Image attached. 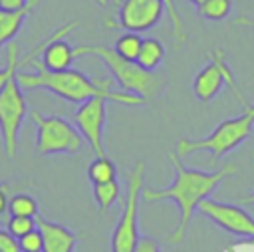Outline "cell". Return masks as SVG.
<instances>
[{
    "instance_id": "obj_9",
    "label": "cell",
    "mask_w": 254,
    "mask_h": 252,
    "mask_svg": "<svg viewBox=\"0 0 254 252\" xmlns=\"http://www.w3.org/2000/svg\"><path fill=\"white\" fill-rule=\"evenodd\" d=\"M107 103L109 101L105 97H89L87 101L79 103V107L71 113V123L97 157L105 155L103 127L107 119Z\"/></svg>"
},
{
    "instance_id": "obj_25",
    "label": "cell",
    "mask_w": 254,
    "mask_h": 252,
    "mask_svg": "<svg viewBox=\"0 0 254 252\" xmlns=\"http://www.w3.org/2000/svg\"><path fill=\"white\" fill-rule=\"evenodd\" d=\"M0 252H20L18 238H14L8 230L0 228Z\"/></svg>"
},
{
    "instance_id": "obj_27",
    "label": "cell",
    "mask_w": 254,
    "mask_h": 252,
    "mask_svg": "<svg viewBox=\"0 0 254 252\" xmlns=\"http://www.w3.org/2000/svg\"><path fill=\"white\" fill-rule=\"evenodd\" d=\"M8 212V185H0V218Z\"/></svg>"
},
{
    "instance_id": "obj_32",
    "label": "cell",
    "mask_w": 254,
    "mask_h": 252,
    "mask_svg": "<svg viewBox=\"0 0 254 252\" xmlns=\"http://www.w3.org/2000/svg\"><path fill=\"white\" fill-rule=\"evenodd\" d=\"M97 2H99V4H105V0H97Z\"/></svg>"
},
{
    "instance_id": "obj_21",
    "label": "cell",
    "mask_w": 254,
    "mask_h": 252,
    "mask_svg": "<svg viewBox=\"0 0 254 252\" xmlns=\"http://www.w3.org/2000/svg\"><path fill=\"white\" fill-rule=\"evenodd\" d=\"M232 10V0H206L204 4L196 6V12L200 18L204 20H212V22H220L224 20Z\"/></svg>"
},
{
    "instance_id": "obj_11",
    "label": "cell",
    "mask_w": 254,
    "mask_h": 252,
    "mask_svg": "<svg viewBox=\"0 0 254 252\" xmlns=\"http://www.w3.org/2000/svg\"><path fill=\"white\" fill-rule=\"evenodd\" d=\"M113 8L117 10V22L113 26L135 34L157 26L165 12L163 0H113Z\"/></svg>"
},
{
    "instance_id": "obj_22",
    "label": "cell",
    "mask_w": 254,
    "mask_h": 252,
    "mask_svg": "<svg viewBox=\"0 0 254 252\" xmlns=\"http://www.w3.org/2000/svg\"><path fill=\"white\" fill-rule=\"evenodd\" d=\"M163 4H165V12H167V16H169V20H171V26H173V36H175L177 44L183 46L189 36H187L183 18H181V14H179V10H177V6H175V0H163Z\"/></svg>"
},
{
    "instance_id": "obj_7",
    "label": "cell",
    "mask_w": 254,
    "mask_h": 252,
    "mask_svg": "<svg viewBox=\"0 0 254 252\" xmlns=\"http://www.w3.org/2000/svg\"><path fill=\"white\" fill-rule=\"evenodd\" d=\"M28 113H30V107L14 75L8 79V83L0 91V137H2V147L8 159L16 157L18 135Z\"/></svg>"
},
{
    "instance_id": "obj_4",
    "label": "cell",
    "mask_w": 254,
    "mask_h": 252,
    "mask_svg": "<svg viewBox=\"0 0 254 252\" xmlns=\"http://www.w3.org/2000/svg\"><path fill=\"white\" fill-rule=\"evenodd\" d=\"M252 127H254V103L244 107V111L240 115L218 123L212 129V133H208L202 139L181 137L177 141V155L181 159H185L198 151H206L212 155V161H218L224 155H228L230 151H234L240 143H244L246 137L252 133Z\"/></svg>"
},
{
    "instance_id": "obj_28",
    "label": "cell",
    "mask_w": 254,
    "mask_h": 252,
    "mask_svg": "<svg viewBox=\"0 0 254 252\" xmlns=\"http://www.w3.org/2000/svg\"><path fill=\"white\" fill-rule=\"evenodd\" d=\"M26 4H28V0H0V8H4V10H18Z\"/></svg>"
},
{
    "instance_id": "obj_17",
    "label": "cell",
    "mask_w": 254,
    "mask_h": 252,
    "mask_svg": "<svg viewBox=\"0 0 254 252\" xmlns=\"http://www.w3.org/2000/svg\"><path fill=\"white\" fill-rule=\"evenodd\" d=\"M87 177L91 181V185H97V183H107V181H115L117 177V167L115 163L103 155V157H97L89 163L87 167Z\"/></svg>"
},
{
    "instance_id": "obj_15",
    "label": "cell",
    "mask_w": 254,
    "mask_h": 252,
    "mask_svg": "<svg viewBox=\"0 0 254 252\" xmlns=\"http://www.w3.org/2000/svg\"><path fill=\"white\" fill-rule=\"evenodd\" d=\"M42 0H28V4L18 8V10H4V8H0V48L10 44L16 38V34L20 32L24 20L32 14V10Z\"/></svg>"
},
{
    "instance_id": "obj_3",
    "label": "cell",
    "mask_w": 254,
    "mask_h": 252,
    "mask_svg": "<svg viewBox=\"0 0 254 252\" xmlns=\"http://www.w3.org/2000/svg\"><path fill=\"white\" fill-rule=\"evenodd\" d=\"M77 58L79 56H97L101 63L109 69L113 75L115 83L121 87V91L141 95L145 101L159 97L165 89V79L157 71L143 69L137 62H129L119 58L113 48H103V46H77L75 48Z\"/></svg>"
},
{
    "instance_id": "obj_8",
    "label": "cell",
    "mask_w": 254,
    "mask_h": 252,
    "mask_svg": "<svg viewBox=\"0 0 254 252\" xmlns=\"http://www.w3.org/2000/svg\"><path fill=\"white\" fill-rule=\"evenodd\" d=\"M224 85L230 87V91L234 93V97H236L244 107L250 105V103L242 97V93H240V89H238V85H236V81H234V75H232V71H230V67H228V63H226V54H224V50H222V48H214V50L210 52V62L194 75L192 91H194V95H196L198 101L208 103V101H212V99L220 93V89H222Z\"/></svg>"
},
{
    "instance_id": "obj_23",
    "label": "cell",
    "mask_w": 254,
    "mask_h": 252,
    "mask_svg": "<svg viewBox=\"0 0 254 252\" xmlns=\"http://www.w3.org/2000/svg\"><path fill=\"white\" fill-rule=\"evenodd\" d=\"M34 228H36V218H30V216H10L6 220V230L14 238H22L24 234L32 232Z\"/></svg>"
},
{
    "instance_id": "obj_30",
    "label": "cell",
    "mask_w": 254,
    "mask_h": 252,
    "mask_svg": "<svg viewBox=\"0 0 254 252\" xmlns=\"http://www.w3.org/2000/svg\"><path fill=\"white\" fill-rule=\"evenodd\" d=\"M242 204H248V206H254V190L248 194V196H244L242 198Z\"/></svg>"
},
{
    "instance_id": "obj_18",
    "label": "cell",
    "mask_w": 254,
    "mask_h": 252,
    "mask_svg": "<svg viewBox=\"0 0 254 252\" xmlns=\"http://www.w3.org/2000/svg\"><path fill=\"white\" fill-rule=\"evenodd\" d=\"M119 194H121V187H119L117 179L115 181L93 185V198H95V202H97V206H99L101 212H107L115 204V200L119 198Z\"/></svg>"
},
{
    "instance_id": "obj_26",
    "label": "cell",
    "mask_w": 254,
    "mask_h": 252,
    "mask_svg": "<svg viewBox=\"0 0 254 252\" xmlns=\"http://www.w3.org/2000/svg\"><path fill=\"white\" fill-rule=\"evenodd\" d=\"M133 252H161V248H159V244H157L155 238H151V236H141Z\"/></svg>"
},
{
    "instance_id": "obj_29",
    "label": "cell",
    "mask_w": 254,
    "mask_h": 252,
    "mask_svg": "<svg viewBox=\"0 0 254 252\" xmlns=\"http://www.w3.org/2000/svg\"><path fill=\"white\" fill-rule=\"evenodd\" d=\"M236 24H240V26H248V28H254V20H250V18H236Z\"/></svg>"
},
{
    "instance_id": "obj_13",
    "label": "cell",
    "mask_w": 254,
    "mask_h": 252,
    "mask_svg": "<svg viewBox=\"0 0 254 252\" xmlns=\"http://www.w3.org/2000/svg\"><path fill=\"white\" fill-rule=\"evenodd\" d=\"M36 226L42 234L44 240V250L42 252H73L77 242H79V234L69 230L64 224L52 222L48 218H44L42 214L36 216Z\"/></svg>"
},
{
    "instance_id": "obj_19",
    "label": "cell",
    "mask_w": 254,
    "mask_h": 252,
    "mask_svg": "<svg viewBox=\"0 0 254 252\" xmlns=\"http://www.w3.org/2000/svg\"><path fill=\"white\" fill-rule=\"evenodd\" d=\"M8 212H10V216H30V218H36L40 214V206H38V200L32 194L18 192L12 198H8Z\"/></svg>"
},
{
    "instance_id": "obj_14",
    "label": "cell",
    "mask_w": 254,
    "mask_h": 252,
    "mask_svg": "<svg viewBox=\"0 0 254 252\" xmlns=\"http://www.w3.org/2000/svg\"><path fill=\"white\" fill-rule=\"evenodd\" d=\"M75 58H77L75 48L69 46L67 42H64V38H60V40L50 42L42 50V60L40 62L50 71H64V69H69L71 67V63L75 62Z\"/></svg>"
},
{
    "instance_id": "obj_31",
    "label": "cell",
    "mask_w": 254,
    "mask_h": 252,
    "mask_svg": "<svg viewBox=\"0 0 254 252\" xmlns=\"http://www.w3.org/2000/svg\"><path fill=\"white\" fill-rule=\"evenodd\" d=\"M189 2H190V4H194V6H200V4H204L206 0H189Z\"/></svg>"
},
{
    "instance_id": "obj_5",
    "label": "cell",
    "mask_w": 254,
    "mask_h": 252,
    "mask_svg": "<svg viewBox=\"0 0 254 252\" xmlns=\"http://www.w3.org/2000/svg\"><path fill=\"white\" fill-rule=\"evenodd\" d=\"M28 117L38 129L36 147L40 155H77L81 153L85 139L67 119L60 115H44L30 109Z\"/></svg>"
},
{
    "instance_id": "obj_10",
    "label": "cell",
    "mask_w": 254,
    "mask_h": 252,
    "mask_svg": "<svg viewBox=\"0 0 254 252\" xmlns=\"http://www.w3.org/2000/svg\"><path fill=\"white\" fill-rule=\"evenodd\" d=\"M198 212L206 216L212 224H216L218 228L226 230L228 234L242 236V238H254V216L238 204L220 202L208 196L198 204Z\"/></svg>"
},
{
    "instance_id": "obj_24",
    "label": "cell",
    "mask_w": 254,
    "mask_h": 252,
    "mask_svg": "<svg viewBox=\"0 0 254 252\" xmlns=\"http://www.w3.org/2000/svg\"><path fill=\"white\" fill-rule=\"evenodd\" d=\"M18 246H20V252H42L44 250V240H42V234H40L38 226L32 232L18 238Z\"/></svg>"
},
{
    "instance_id": "obj_1",
    "label": "cell",
    "mask_w": 254,
    "mask_h": 252,
    "mask_svg": "<svg viewBox=\"0 0 254 252\" xmlns=\"http://www.w3.org/2000/svg\"><path fill=\"white\" fill-rule=\"evenodd\" d=\"M169 161L175 171L173 183L163 189H145L143 187L141 198L145 202L173 200L177 204L179 222L167 238L171 244H179V242H183V238L194 218V212L198 210V204L204 198H208L222 181L232 177L236 173V167L232 163H226L216 171H198V169L185 167L177 153H169Z\"/></svg>"
},
{
    "instance_id": "obj_6",
    "label": "cell",
    "mask_w": 254,
    "mask_h": 252,
    "mask_svg": "<svg viewBox=\"0 0 254 252\" xmlns=\"http://www.w3.org/2000/svg\"><path fill=\"white\" fill-rule=\"evenodd\" d=\"M143 181H145V161L139 159L133 165V169L127 173V196L123 200L121 216L111 234V252H133L141 238L137 216H139Z\"/></svg>"
},
{
    "instance_id": "obj_16",
    "label": "cell",
    "mask_w": 254,
    "mask_h": 252,
    "mask_svg": "<svg viewBox=\"0 0 254 252\" xmlns=\"http://www.w3.org/2000/svg\"><path fill=\"white\" fill-rule=\"evenodd\" d=\"M165 44L157 38H143L141 42V50H139V56H137V63L143 67V69H149V71H155L163 60H165Z\"/></svg>"
},
{
    "instance_id": "obj_2",
    "label": "cell",
    "mask_w": 254,
    "mask_h": 252,
    "mask_svg": "<svg viewBox=\"0 0 254 252\" xmlns=\"http://www.w3.org/2000/svg\"><path fill=\"white\" fill-rule=\"evenodd\" d=\"M32 63L36 71H16V81L22 89H48L50 93L71 103H83L89 97H105L107 101H115L121 105L145 103L141 95L111 89V79H91L89 75L73 67L64 71H50L38 58Z\"/></svg>"
},
{
    "instance_id": "obj_12",
    "label": "cell",
    "mask_w": 254,
    "mask_h": 252,
    "mask_svg": "<svg viewBox=\"0 0 254 252\" xmlns=\"http://www.w3.org/2000/svg\"><path fill=\"white\" fill-rule=\"evenodd\" d=\"M75 28H79V22H67V24H64V26H60L58 30H54L48 38H44L40 44H36L34 48H32V52H28L24 58H20V48L16 46V44H8V48H6V65L4 67H0V91H2V87L8 83V79L10 77H14L16 75V71H20V67H24V65H28V63H32L40 54H42V50L50 44V42H54V40H60V38H64V36H67L71 30H75Z\"/></svg>"
},
{
    "instance_id": "obj_20",
    "label": "cell",
    "mask_w": 254,
    "mask_h": 252,
    "mask_svg": "<svg viewBox=\"0 0 254 252\" xmlns=\"http://www.w3.org/2000/svg\"><path fill=\"white\" fill-rule=\"evenodd\" d=\"M141 42L143 38L135 32H125L121 34L117 40H115V46H113V52L123 58V60H129V62H137V56H139V50H141Z\"/></svg>"
}]
</instances>
